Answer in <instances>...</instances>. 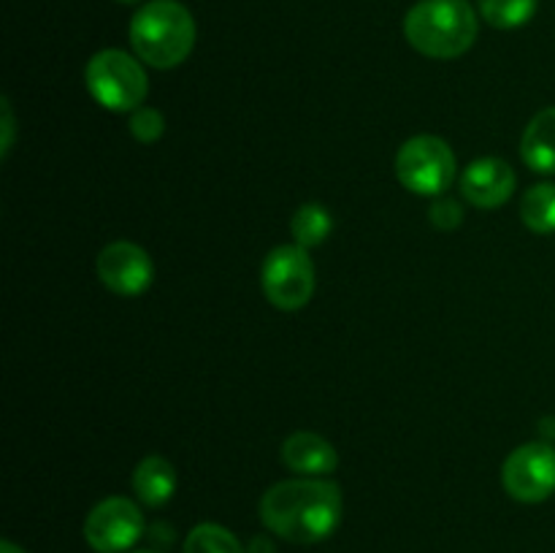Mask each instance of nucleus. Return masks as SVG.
<instances>
[{
  "instance_id": "nucleus-1",
  "label": "nucleus",
  "mask_w": 555,
  "mask_h": 553,
  "mask_svg": "<svg viewBox=\"0 0 555 553\" xmlns=\"http://www.w3.org/2000/svg\"><path fill=\"white\" fill-rule=\"evenodd\" d=\"M341 510V488L325 477L282 480L260 499V520L266 529L296 545H312L334 535Z\"/></svg>"
},
{
  "instance_id": "nucleus-2",
  "label": "nucleus",
  "mask_w": 555,
  "mask_h": 553,
  "mask_svg": "<svg viewBox=\"0 0 555 553\" xmlns=\"http://www.w3.org/2000/svg\"><path fill=\"white\" fill-rule=\"evenodd\" d=\"M130 47L152 68H177L195 47V20L177 0H152L130 20Z\"/></svg>"
},
{
  "instance_id": "nucleus-3",
  "label": "nucleus",
  "mask_w": 555,
  "mask_h": 553,
  "mask_svg": "<svg viewBox=\"0 0 555 553\" xmlns=\"http://www.w3.org/2000/svg\"><path fill=\"white\" fill-rule=\"evenodd\" d=\"M412 49L434 60H455L477 41V14L466 0H421L404 20Z\"/></svg>"
},
{
  "instance_id": "nucleus-4",
  "label": "nucleus",
  "mask_w": 555,
  "mask_h": 553,
  "mask_svg": "<svg viewBox=\"0 0 555 553\" xmlns=\"http://www.w3.org/2000/svg\"><path fill=\"white\" fill-rule=\"evenodd\" d=\"M85 85L108 112H135L144 106L150 79L135 57L122 49H103L87 63Z\"/></svg>"
},
{
  "instance_id": "nucleus-5",
  "label": "nucleus",
  "mask_w": 555,
  "mask_h": 553,
  "mask_svg": "<svg viewBox=\"0 0 555 553\" xmlns=\"http://www.w3.org/2000/svg\"><path fill=\"white\" fill-rule=\"evenodd\" d=\"M455 152L439 136H412L396 155V173L410 193L439 198L455 179Z\"/></svg>"
},
{
  "instance_id": "nucleus-6",
  "label": "nucleus",
  "mask_w": 555,
  "mask_h": 553,
  "mask_svg": "<svg viewBox=\"0 0 555 553\" xmlns=\"http://www.w3.org/2000/svg\"><path fill=\"white\" fill-rule=\"evenodd\" d=\"M266 298L282 312L307 307L314 293V263L298 244H280L271 249L260 269Z\"/></svg>"
},
{
  "instance_id": "nucleus-7",
  "label": "nucleus",
  "mask_w": 555,
  "mask_h": 553,
  "mask_svg": "<svg viewBox=\"0 0 555 553\" xmlns=\"http://www.w3.org/2000/svg\"><path fill=\"white\" fill-rule=\"evenodd\" d=\"M502 483L515 502L537 504L555 493V448L551 442H529L507 455Z\"/></svg>"
},
{
  "instance_id": "nucleus-8",
  "label": "nucleus",
  "mask_w": 555,
  "mask_h": 553,
  "mask_svg": "<svg viewBox=\"0 0 555 553\" xmlns=\"http://www.w3.org/2000/svg\"><path fill=\"white\" fill-rule=\"evenodd\" d=\"M144 535V515L128 497H108L90 510L85 540L98 553H125Z\"/></svg>"
},
{
  "instance_id": "nucleus-9",
  "label": "nucleus",
  "mask_w": 555,
  "mask_h": 553,
  "mask_svg": "<svg viewBox=\"0 0 555 553\" xmlns=\"http://www.w3.org/2000/svg\"><path fill=\"white\" fill-rule=\"evenodd\" d=\"M98 276L117 296H141L155 280V263L133 242H112L98 255Z\"/></svg>"
},
{
  "instance_id": "nucleus-10",
  "label": "nucleus",
  "mask_w": 555,
  "mask_h": 553,
  "mask_svg": "<svg viewBox=\"0 0 555 553\" xmlns=\"http://www.w3.org/2000/svg\"><path fill=\"white\" fill-rule=\"evenodd\" d=\"M515 171L507 160L499 157H480L469 163L466 171L461 173V193L472 206L480 209H496L507 204L515 193Z\"/></svg>"
},
{
  "instance_id": "nucleus-11",
  "label": "nucleus",
  "mask_w": 555,
  "mask_h": 553,
  "mask_svg": "<svg viewBox=\"0 0 555 553\" xmlns=\"http://www.w3.org/2000/svg\"><path fill=\"white\" fill-rule=\"evenodd\" d=\"M282 464L301 477H325L336 472L339 455L334 445L314 432H296L282 442Z\"/></svg>"
},
{
  "instance_id": "nucleus-12",
  "label": "nucleus",
  "mask_w": 555,
  "mask_h": 553,
  "mask_svg": "<svg viewBox=\"0 0 555 553\" xmlns=\"http://www.w3.org/2000/svg\"><path fill=\"white\" fill-rule=\"evenodd\" d=\"M524 163L537 173H555V106L542 108L520 139Z\"/></svg>"
},
{
  "instance_id": "nucleus-13",
  "label": "nucleus",
  "mask_w": 555,
  "mask_h": 553,
  "mask_svg": "<svg viewBox=\"0 0 555 553\" xmlns=\"http://www.w3.org/2000/svg\"><path fill=\"white\" fill-rule=\"evenodd\" d=\"M133 491L146 507H163L177 491V470L160 455H146L133 472Z\"/></svg>"
},
{
  "instance_id": "nucleus-14",
  "label": "nucleus",
  "mask_w": 555,
  "mask_h": 553,
  "mask_svg": "<svg viewBox=\"0 0 555 553\" xmlns=\"http://www.w3.org/2000/svg\"><path fill=\"white\" fill-rule=\"evenodd\" d=\"M520 220L531 233H540V236L555 233V184L542 182L526 190L520 201Z\"/></svg>"
},
{
  "instance_id": "nucleus-15",
  "label": "nucleus",
  "mask_w": 555,
  "mask_h": 553,
  "mask_svg": "<svg viewBox=\"0 0 555 553\" xmlns=\"http://www.w3.org/2000/svg\"><path fill=\"white\" fill-rule=\"evenodd\" d=\"M291 231H293V239H296L298 247H304V249L320 247V244L331 236V231H334V220H331V215L325 206L304 204V206H298L296 215H293Z\"/></svg>"
},
{
  "instance_id": "nucleus-16",
  "label": "nucleus",
  "mask_w": 555,
  "mask_h": 553,
  "mask_svg": "<svg viewBox=\"0 0 555 553\" xmlns=\"http://www.w3.org/2000/svg\"><path fill=\"white\" fill-rule=\"evenodd\" d=\"M540 0H480V14L499 30H515L534 20Z\"/></svg>"
},
{
  "instance_id": "nucleus-17",
  "label": "nucleus",
  "mask_w": 555,
  "mask_h": 553,
  "mask_svg": "<svg viewBox=\"0 0 555 553\" xmlns=\"http://www.w3.org/2000/svg\"><path fill=\"white\" fill-rule=\"evenodd\" d=\"M184 553H244V548L225 526L198 524L184 540Z\"/></svg>"
},
{
  "instance_id": "nucleus-18",
  "label": "nucleus",
  "mask_w": 555,
  "mask_h": 553,
  "mask_svg": "<svg viewBox=\"0 0 555 553\" xmlns=\"http://www.w3.org/2000/svg\"><path fill=\"white\" fill-rule=\"evenodd\" d=\"M166 130V119L157 108L141 106L135 112H130V133L141 141V144H155L157 139Z\"/></svg>"
},
{
  "instance_id": "nucleus-19",
  "label": "nucleus",
  "mask_w": 555,
  "mask_h": 553,
  "mask_svg": "<svg viewBox=\"0 0 555 553\" xmlns=\"http://www.w3.org/2000/svg\"><path fill=\"white\" fill-rule=\"evenodd\" d=\"M431 222L439 228V231H453V228H459L461 222H464V209H461L459 201L453 198H439L434 201L431 206Z\"/></svg>"
},
{
  "instance_id": "nucleus-20",
  "label": "nucleus",
  "mask_w": 555,
  "mask_h": 553,
  "mask_svg": "<svg viewBox=\"0 0 555 553\" xmlns=\"http://www.w3.org/2000/svg\"><path fill=\"white\" fill-rule=\"evenodd\" d=\"M11 139H14V117H11L9 101H3V157L9 155Z\"/></svg>"
},
{
  "instance_id": "nucleus-21",
  "label": "nucleus",
  "mask_w": 555,
  "mask_h": 553,
  "mask_svg": "<svg viewBox=\"0 0 555 553\" xmlns=\"http://www.w3.org/2000/svg\"><path fill=\"white\" fill-rule=\"evenodd\" d=\"M0 553H25V551H22L20 545H14V542L3 540V542H0Z\"/></svg>"
},
{
  "instance_id": "nucleus-22",
  "label": "nucleus",
  "mask_w": 555,
  "mask_h": 553,
  "mask_svg": "<svg viewBox=\"0 0 555 553\" xmlns=\"http://www.w3.org/2000/svg\"><path fill=\"white\" fill-rule=\"evenodd\" d=\"M117 3H125V5H135V3H141V0H117Z\"/></svg>"
},
{
  "instance_id": "nucleus-23",
  "label": "nucleus",
  "mask_w": 555,
  "mask_h": 553,
  "mask_svg": "<svg viewBox=\"0 0 555 553\" xmlns=\"http://www.w3.org/2000/svg\"><path fill=\"white\" fill-rule=\"evenodd\" d=\"M135 553H160V551H135Z\"/></svg>"
}]
</instances>
